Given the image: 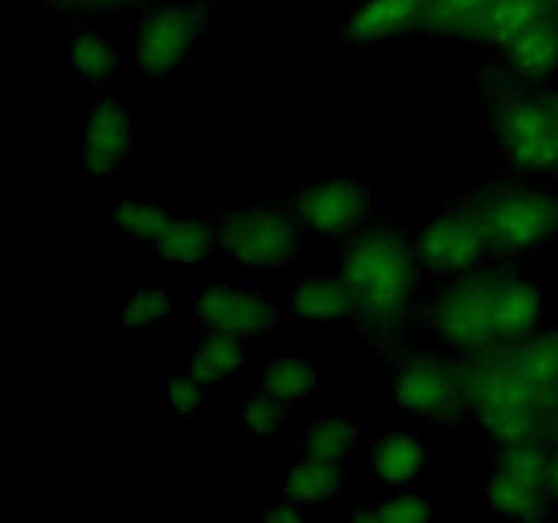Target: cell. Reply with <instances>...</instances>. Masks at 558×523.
<instances>
[{
    "mask_svg": "<svg viewBox=\"0 0 558 523\" xmlns=\"http://www.w3.org/2000/svg\"><path fill=\"white\" fill-rule=\"evenodd\" d=\"M338 272L352 289L357 305V330L381 349H396L403 341L417 308L420 267L414 243L396 227L368 223L343 240Z\"/></svg>",
    "mask_w": 558,
    "mask_h": 523,
    "instance_id": "obj_1",
    "label": "cell"
},
{
    "mask_svg": "<svg viewBox=\"0 0 558 523\" xmlns=\"http://www.w3.org/2000/svg\"><path fill=\"white\" fill-rule=\"evenodd\" d=\"M461 368L466 417H472L496 445L550 436V417L558 401L510 363L505 346L466 354Z\"/></svg>",
    "mask_w": 558,
    "mask_h": 523,
    "instance_id": "obj_2",
    "label": "cell"
},
{
    "mask_svg": "<svg viewBox=\"0 0 558 523\" xmlns=\"http://www.w3.org/2000/svg\"><path fill=\"white\" fill-rule=\"evenodd\" d=\"M490 129L501 161L521 174H558V114L548 93L523 90L521 82L499 76L490 85Z\"/></svg>",
    "mask_w": 558,
    "mask_h": 523,
    "instance_id": "obj_3",
    "label": "cell"
},
{
    "mask_svg": "<svg viewBox=\"0 0 558 523\" xmlns=\"http://www.w3.org/2000/svg\"><path fill=\"white\" fill-rule=\"evenodd\" d=\"M499 278L501 267H477L447 278L445 287L425 305L430 332L461 354L501 346L499 338Z\"/></svg>",
    "mask_w": 558,
    "mask_h": 523,
    "instance_id": "obj_4",
    "label": "cell"
},
{
    "mask_svg": "<svg viewBox=\"0 0 558 523\" xmlns=\"http://www.w3.org/2000/svg\"><path fill=\"white\" fill-rule=\"evenodd\" d=\"M494 254L515 256L543 248L558 234V194L526 185H494L469 196Z\"/></svg>",
    "mask_w": 558,
    "mask_h": 523,
    "instance_id": "obj_5",
    "label": "cell"
},
{
    "mask_svg": "<svg viewBox=\"0 0 558 523\" xmlns=\"http://www.w3.org/2000/svg\"><path fill=\"white\" fill-rule=\"evenodd\" d=\"M213 0L161 3L142 16L131 38V58L145 80H163L183 69L210 25Z\"/></svg>",
    "mask_w": 558,
    "mask_h": 523,
    "instance_id": "obj_6",
    "label": "cell"
},
{
    "mask_svg": "<svg viewBox=\"0 0 558 523\" xmlns=\"http://www.w3.org/2000/svg\"><path fill=\"white\" fill-rule=\"evenodd\" d=\"M303 238L298 218L272 207H245L218 221L223 254L254 272H276L292 265L303 251Z\"/></svg>",
    "mask_w": 558,
    "mask_h": 523,
    "instance_id": "obj_7",
    "label": "cell"
},
{
    "mask_svg": "<svg viewBox=\"0 0 558 523\" xmlns=\"http://www.w3.org/2000/svg\"><path fill=\"white\" fill-rule=\"evenodd\" d=\"M390 403L409 417L456 423L466 417L461 363L441 354H412L390 376Z\"/></svg>",
    "mask_w": 558,
    "mask_h": 523,
    "instance_id": "obj_8",
    "label": "cell"
},
{
    "mask_svg": "<svg viewBox=\"0 0 558 523\" xmlns=\"http://www.w3.org/2000/svg\"><path fill=\"white\" fill-rule=\"evenodd\" d=\"M414 254L430 278H456L485 265L490 251L488 234L472 202L439 210L420 227Z\"/></svg>",
    "mask_w": 558,
    "mask_h": 523,
    "instance_id": "obj_9",
    "label": "cell"
},
{
    "mask_svg": "<svg viewBox=\"0 0 558 523\" xmlns=\"http://www.w3.org/2000/svg\"><path fill=\"white\" fill-rule=\"evenodd\" d=\"M379 191L363 178H325L294 194L292 216L305 234L322 240H349L371 223Z\"/></svg>",
    "mask_w": 558,
    "mask_h": 523,
    "instance_id": "obj_10",
    "label": "cell"
},
{
    "mask_svg": "<svg viewBox=\"0 0 558 523\" xmlns=\"http://www.w3.org/2000/svg\"><path fill=\"white\" fill-rule=\"evenodd\" d=\"M194 319L202 330L251 338L276 332L287 316L283 305L254 289H238L229 283H207L194 292Z\"/></svg>",
    "mask_w": 558,
    "mask_h": 523,
    "instance_id": "obj_11",
    "label": "cell"
},
{
    "mask_svg": "<svg viewBox=\"0 0 558 523\" xmlns=\"http://www.w3.org/2000/svg\"><path fill=\"white\" fill-rule=\"evenodd\" d=\"M134 150V112L120 96L98 98L76 139V161L85 172L107 174L123 167Z\"/></svg>",
    "mask_w": 558,
    "mask_h": 523,
    "instance_id": "obj_12",
    "label": "cell"
},
{
    "mask_svg": "<svg viewBox=\"0 0 558 523\" xmlns=\"http://www.w3.org/2000/svg\"><path fill=\"white\" fill-rule=\"evenodd\" d=\"M287 321L303 327H357V305L341 272L300 278L281 300Z\"/></svg>",
    "mask_w": 558,
    "mask_h": 523,
    "instance_id": "obj_13",
    "label": "cell"
},
{
    "mask_svg": "<svg viewBox=\"0 0 558 523\" xmlns=\"http://www.w3.org/2000/svg\"><path fill=\"white\" fill-rule=\"evenodd\" d=\"M425 5L428 0H363L343 20V41L352 47H374L423 31Z\"/></svg>",
    "mask_w": 558,
    "mask_h": 523,
    "instance_id": "obj_14",
    "label": "cell"
},
{
    "mask_svg": "<svg viewBox=\"0 0 558 523\" xmlns=\"http://www.w3.org/2000/svg\"><path fill=\"white\" fill-rule=\"evenodd\" d=\"M501 65L521 85H545L558 74V14L537 22L499 49Z\"/></svg>",
    "mask_w": 558,
    "mask_h": 523,
    "instance_id": "obj_15",
    "label": "cell"
},
{
    "mask_svg": "<svg viewBox=\"0 0 558 523\" xmlns=\"http://www.w3.org/2000/svg\"><path fill=\"white\" fill-rule=\"evenodd\" d=\"M485 501L490 512L499 518H515V521H537L548 515L554 504L550 485L543 479L515 474L510 469H494V477L485 485Z\"/></svg>",
    "mask_w": 558,
    "mask_h": 523,
    "instance_id": "obj_16",
    "label": "cell"
},
{
    "mask_svg": "<svg viewBox=\"0 0 558 523\" xmlns=\"http://www.w3.org/2000/svg\"><path fill=\"white\" fill-rule=\"evenodd\" d=\"M425 463H428L425 441L409 430H392V434L379 436L368 452L374 479L381 485H392V488L414 483L423 474Z\"/></svg>",
    "mask_w": 558,
    "mask_h": 523,
    "instance_id": "obj_17",
    "label": "cell"
},
{
    "mask_svg": "<svg viewBox=\"0 0 558 523\" xmlns=\"http://www.w3.org/2000/svg\"><path fill=\"white\" fill-rule=\"evenodd\" d=\"M218 245V221L210 216H174L167 232L153 245V254L174 267H199Z\"/></svg>",
    "mask_w": 558,
    "mask_h": 523,
    "instance_id": "obj_18",
    "label": "cell"
},
{
    "mask_svg": "<svg viewBox=\"0 0 558 523\" xmlns=\"http://www.w3.org/2000/svg\"><path fill=\"white\" fill-rule=\"evenodd\" d=\"M365 445L363 419L352 414H330V417L314 419L300 434V455L319 458V461L349 466L360 447Z\"/></svg>",
    "mask_w": 558,
    "mask_h": 523,
    "instance_id": "obj_19",
    "label": "cell"
},
{
    "mask_svg": "<svg viewBox=\"0 0 558 523\" xmlns=\"http://www.w3.org/2000/svg\"><path fill=\"white\" fill-rule=\"evenodd\" d=\"M556 14L558 0H496L494 9L485 14V20L474 31L472 44L494 47L499 52L505 44L521 36L523 31Z\"/></svg>",
    "mask_w": 558,
    "mask_h": 523,
    "instance_id": "obj_20",
    "label": "cell"
},
{
    "mask_svg": "<svg viewBox=\"0 0 558 523\" xmlns=\"http://www.w3.org/2000/svg\"><path fill=\"white\" fill-rule=\"evenodd\" d=\"M347 485V466L319 461V458L300 455L287 466L281 477V496L300 501L305 507L327 504L336 499Z\"/></svg>",
    "mask_w": 558,
    "mask_h": 523,
    "instance_id": "obj_21",
    "label": "cell"
},
{
    "mask_svg": "<svg viewBox=\"0 0 558 523\" xmlns=\"http://www.w3.org/2000/svg\"><path fill=\"white\" fill-rule=\"evenodd\" d=\"M185 368L196 379L205 381V385H223V381L238 379L245 370L243 341L234 336H227V332L205 330L194 341L191 360Z\"/></svg>",
    "mask_w": 558,
    "mask_h": 523,
    "instance_id": "obj_22",
    "label": "cell"
},
{
    "mask_svg": "<svg viewBox=\"0 0 558 523\" xmlns=\"http://www.w3.org/2000/svg\"><path fill=\"white\" fill-rule=\"evenodd\" d=\"M322 387V370L311 354H287L278 357L262 370L259 390L270 392L289 409L311 401Z\"/></svg>",
    "mask_w": 558,
    "mask_h": 523,
    "instance_id": "obj_23",
    "label": "cell"
},
{
    "mask_svg": "<svg viewBox=\"0 0 558 523\" xmlns=\"http://www.w3.org/2000/svg\"><path fill=\"white\" fill-rule=\"evenodd\" d=\"M174 212L169 207L158 205L156 199L147 196H131V199L114 202L107 210V221L134 245H153L158 243L167 227L172 223Z\"/></svg>",
    "mask_w": 558,
    "mask_h": 523,
    "instance_id": "obj_24",
    "label": "cell"
},
{
    "mask_svg": "<svg viewBox=\"0 0 558 523\" xmlns=\"http://www.w3.org/2000/svg\"><path fill=\"white\" fill-rule=\"evenodd\" d=\"M505 352L532 385L558 401V330L534 332L523 341L505 346Z\"/></svg>",
    "mask_w": 558,
    "mask_h": 523,
    "instance_id": "obj_25",
    "label": "cell"
},
{
    "mask_svg": "<svg viewBox=\"0 0 558 523\" xmlns=\"http://www.w3.org/2000/svg\"><path fill=\"white\" fill-rule=\"evenodd\" d=\"M494 3L496 0H428L423 31L452 38V41L472 44L474 31L494 9Z\"/></svg>",
    "mask_w": 558,
    "mask_h": 523,
    "instance_id": "obj_26",
    "label": "cell"
},
{
    "mask_svg": "<svg viewBox=\"0 0 558 523\" xmlns=\"http://www.w3.org/2000/svg\"><path fill=\"white\" fill-rule=\"evenodd\" d=\"M69 65L87 82H107L118 74L120 52L109 36L98 31H80L69 47Z\"/></svg>",
    "mask_w": 558,
    "mask_h": 523,
    "instance_id": "obj_27",
    "label": "cell"
},
{
    "mask_svg": "<svg viewBox=\"0 0 558 523\" xmlns=\"http://www.w3.org/2000/svg\"><path fill=\"white\" fill-rule=\"evenodd\" d=\"M174 321V294L163 287L131 289L123 297V327L134 332L167 330Z\"/></svg>",
    "mask_w": 558,
    "mask_h": 523,
    "instance_id": "obj_28",
    "label": "cell"
},
{
    "mask_svg": "<svg viewBox=\"0 0 558 523\" xmlns=\"http://www.w3.org/2000/svg\"><path fill=\"white\" fill-rule=\"evenodd\" d=\"M158 396L163 406L178 417H199L207 409V385L196 379L189 368L167 370L158 376Z\"/></svg>",
    "mask_w": 558,
    "mask_h": 523,
    "instance_id": "obj_29",
    "label": "cell"
},
{
    "mask_svg": "<svg viewBox=\"0 0 558 523\" xmlns=\"http://www.w3.org/2000/svg\"><path fill=\"white\" fill-rule=\"evenodd\" d=\"M434 515V501L417 490H401L396 496H387L376 507H363L354 510V521L365 523H423Z\"/></svg>",
    "mask_w": 558,
    "mask_h": 523,
    "instance_id": "obj_30",
    "label": "cell"
},
{
    "mask_svg": "<svg viewBox=\"0 0 558 523\" xmlns=\"http://www.w3.org/2000/svg\"><path fill=\"white\" fill-rule=\"evenodd\" d=\"M289 406L272 398L270 392L256 390L245 396L243 401V419L251 436H276L287 428Z\"/></svg>",
    "mask_w": 558,
    "mask_h": 523,
    "instance_id": "obj_31",
    "label": "cell"
},
{
    "mask_svg": "<svg viewBox=\"0 0 558 523\" xmlns=\"http://www.w3.org/2000/svg\"><path fill=\"white\" fill-rule=\"evenodd\" d=\"M265 518L270 523L308 521V507L300 504V501H294V499H287V496H281V499H278L276 504L265 512Z\"/></svg>",
    "mask_w": 558,
    "mask_h": 523,
    "instance_id": "obj_32",
    "label": "cell"
},
{
    "mask_svg": "<svg viewBox=\"0 0 558 523\" xmlns=\"http://www.w3.org/2000/svg\"><path fill=\"white\" fill-rule=\"evenodd\" d=\"M142 0H76V9L90 11V14H114V11L140 5Z\"/></svg>",
    "mask_w": 558,
    "mask_h": 523,
    "instance_id": "obj_33",
    "label": "cell"
},
{
    "mask_svg": "<svg viewBox=\"0 0 558 523\" xmlns=\"http://www.w3.org/2000/svg\"><path fill=\"white\" fill-rule=\"evenodd\" d=\"M548 483H550V494H554V501H558V439H554V445H550Z\"/></svg>",
    "mask_w": 558,
    "mask_h": 523,
    "instance_id": "obj_34",
    "label": "cell"
},
{
    "mask_svg": "<svg viewBox=\"0 0 558 523\" xmlns=\"http://www.w3.org/2000/svg\"><path fill=\"white\" fill-rule=\"evenodd\" d=\"M36 3L47 5V9H54V11H80L76 9V0H36Z\"/></svg>",
    "mask_w": 558,
    "mask_h": 523,
    "instance_id": "obj_35",
    "label": "cell"
},
{
    "mask_svg": "<svg viewBox=\"0 0 558 523\" xmlns=\"http://www.w3.org/2000/svg\"><path fill=\"white\" fill-rule=\"evenodd\" d=\"M550 436L558 439V406L554 409V417H550Z\"/></svg>",
    "mask_w": 558,
    "mask_h": 523,
    "instance_id": "obj_36",
    "label": "cell"
},
{
    "mask_svg": "<svg viewBox=\"0 0 558 523\" xmlns=\"http://www.w3.org/2000/svg\"><path fill=\"white\" fill-rule=\"evenodd\" d=\"M548 98H550V104H554V109H556V114H558V93H548Z\"/></svg>",
    "mask_w": 558,
    "mask_h": 523,
    "instance_id": "obj_37",
    "label": "cell"
}]
</instances>
